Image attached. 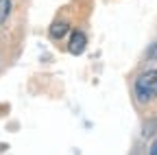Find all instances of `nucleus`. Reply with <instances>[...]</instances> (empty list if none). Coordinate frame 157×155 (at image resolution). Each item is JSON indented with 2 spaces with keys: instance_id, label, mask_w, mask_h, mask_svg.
Returning <instances> with one entry per match:
<instances>
[{
  "instance_id": "nucleus-1",
  "label": "nucleus",
  "mask_w": 157,
  "mask_h": 155,
  "mask_svg": "<svg viewBox=\"0 0 157 155\" xmlns=\"http://www.w3.org/2000/svg\"><path fill=\"white\" fill-rule=\"evenodd\" d=\"M135 99L140 103H148V101L157 99V70L144 72L135 81Z\"/></svg>"
},
{
  "instance_id": "nucleus-2",
  "label": "nucleus",
  "mask_w": 157,
  "mask_h": 155,
  "mask_svg": "<svg viewBox=\"0 0 157 155\" xmlns=\"http://www.w3.org/2000/svg\"><path fill=\"white\" fill-rule=\"evenodd\" d=\"M85 44H87V37L81 33V31H74L70 35V42H68V50L72 55H81L85 50Z\"/></svg>"
},
{
  "instance_id": "nucleus-3",
  "label": "nucleus",
  "mask_w": 157,
  "mask_h": 155,
  "mask_svg": "<svg viewBox=\"0 0 157 155\" xmlns=\"http://www.w3.org/2000/svg\"><path fill=\"white\" fill-rule=\"evenodd\" d=\"M68 33V24L66 22H55L52 26H50V35L55 37V40H59V37H63Z\"/></svg>"
},
{
  "instance_id": "nucleus-4",
  "label": "nucleus",
  "mask_w": 157,
  "mask_h": 155,
  "mask_svg": "<svg viewBox=\"0 0 157 155\" xmlns=\"http://www.w3.org/2000/svg\"><path fill=\"white\" fill-rule=\"evenodd\" d=\"M9 13H11V0H0V26L5 24Z\"/></svg>"
},
{
  "instance_id": "nucleus-5",
  "label": "nucleus",
  "mask_w": 157,
  "mask_h": 155,
  "mask_svg": "<svg viewBox=\"0 0 157 155\" xmlns=\"http://www.w3.org/2000/svg\"><path fill=\"white\" fill-rule=\"evenodd\" d=\"M151 153H153V155H157V144H153V146H151Z\"/></svg>"
},
{
  "instance_id": "nucleus-6",
  "label": "nucleus",
  "mask_w": 157,
  "mask_h": 155,
  "mask_svg": "<svg viewBox=\"0 0 157 155\" xmlns=\"http://www.w3.org/2000/svg\"><path fill=\"white\" fill-rule=\"evenodd\" d=\"M151 55H153V57H157V46H155V50H151Z\"/></svg>"
}]
</instances>
